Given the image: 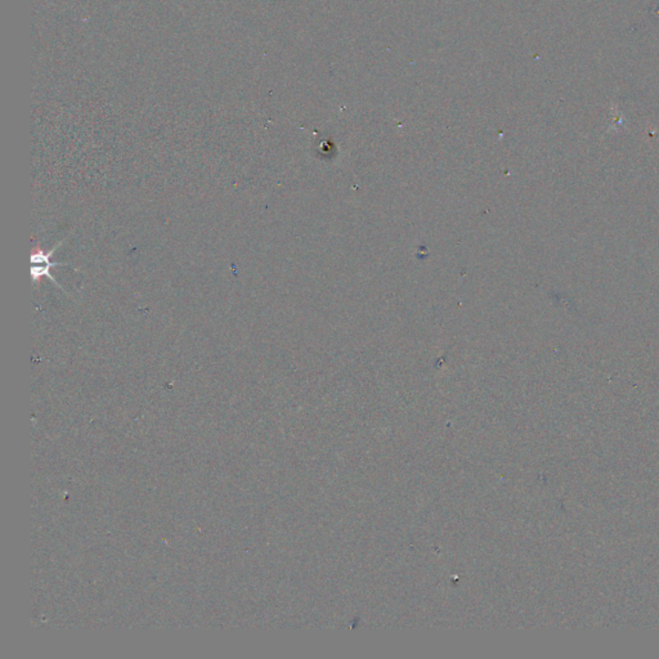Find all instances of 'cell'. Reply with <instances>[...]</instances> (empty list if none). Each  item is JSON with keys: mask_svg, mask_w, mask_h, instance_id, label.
Returning a JSON list of instances; mask_svg holds the SVG:
<instances>
[{"mask_svg": "<svg viewBox=\"0 0 659 659\" xmlns=\"http://www.w3.org/2000/svg\"><path fill=\"white\" fill-rule=\"evenodd\" d=\"M61 245H62V242H60L57 246L53 247V249H52L51 251H48L46 254H44V251H43V250H39V251H37L35 254H33V255H31L33 267H31L30 272H31V277H33V281H34V284H37V281H39L42 277L46 276L48 278H51V280L53 281V284L57 285L58 287H61V286L58 285V282L55 281V277L51 275V268L60 266V264H57V263H52V262L49 260L51 258L53 257L55 250H57L58 247L61 246Z\"/></svg>", "mask_w": 659, "mask_h": 659, "instance_id": "obj_1", "label": "cell"}]
</instances>
